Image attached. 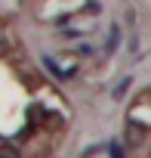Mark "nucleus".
Listing matches in <instances>:
<instances>
[{
  "label": "nucleus",
  "mask_w": 151,
  "mask_h": 158,
  "mask_svg": "<svg viewBox=\"0 0 151 158\" xmlns=\"http://www.w3.org/2000/svg\"><path fill=\"white\" fill-rule=\"evenodd\" d=\"M145 139H148V127L139 124L136 118H126V124H123V143L130 149H139V146H145Z\"/></svg>",
  "instance_id": "f257e3e1"
},
{
  "label": "nucleus",
  "mask_w": 151,
  "mask_h": 158,
  "mask_svg": "<svg viewBox=\"0 0 151 158\" xmlns=\"http://www.w3.org/2000/svg\"><path fill=\"white\" fill-rule=\"evenodd\" d=\"M120 44V25H111L108 28V40H105V53H114Z\"/></svg>",
  "instance_id": "f03ea898"
},
{
  "label": "nucleus",
  "mask_w": 151,
  "mask_h": 158,
  "mask_svg": "<svg viewBox=\"0 0 151 158\" xmlns=\"http://www.w3.org/2000/svg\"><path fill=\"white\" fill-rule=\"evenodd\" d=\"M130 81H133V77H123V81H120V84L114 87V99H120V96H123V93L130 90Z\"/></svg>",
  "instance_id": "7ed1b4c3"
},
{
  "label": "nucleus",
  "mask_w": 151,
  "mask_h": 158,
  "mask_svg": "<svg viewBox=\"0 0 151 158\" xmlns=\"http://www.w3.org/2000/svg\"><path fill=\"white\" fill-rule=\"evenodd\" d=\"M111 158H126V146H120V143H111Z\"/></svg>",
  "instance_id": "20e7f679"
},
{
  "label": "nucleus",
  "mask_w": 151,
  "mask_h": 158,
  "mask_svg": "<svg viewBox=\"0 0 151 158\" xmlns=\"http://www.w3.org/2000/svg\"><path fill=\"white\" fill-rule=\"evenodd\" d=\"M3 158H19V152H16L13 146H6V149H3Z\"/></svg>",
  "instance_id": "39448f33"
}]
</instances>
